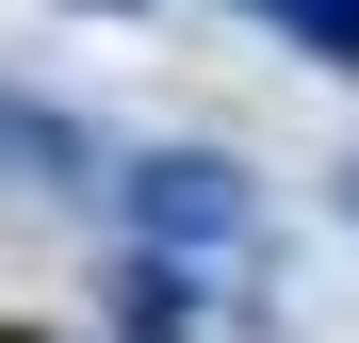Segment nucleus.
I'll return each mask as SVG.
<instances>
[{
  "mask_svg": "<svg viewBox=\"0 0 359 343\" xmlns=\"http://www.w3.org/2000/svg\"><path fill=\"white\" fill-rule=\"evenodd\" d=\"M262 17H294V33H327V66H359V0H262Z\"/></svg>",
  "mask_w": 359,
  "mask_h": 343,
  "instance_id": "obj_2",
  "label": "nucleus"
},
{
  "mask_svg": "<svg viewBox=\"0 0 359 343\" xmlns=\"http://www.w3.org/2000/svg\"><path fill=\"white\" fill-rule=\"evenodd\" d=\"M147 229H180V246H229V229H245V180H229V163H147Z\"/></svg>",
  "mask_w": 359,
  "mask_h": 343,
  "instance_id": "obj_1",
  "label": "nucleus"
}]
</instances>
